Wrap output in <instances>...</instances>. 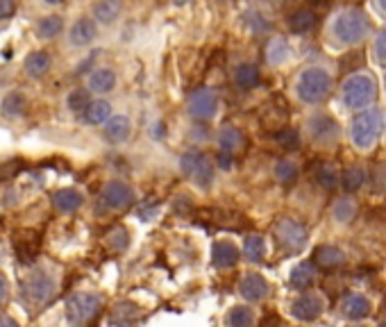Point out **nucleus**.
<instances>
[{
  "mask_svg": "<svg viewBox=\"0 0 386 327\" xmlns=\"http://www.w3.org/2000/svg\"><path fill=\"white\" fill-rule=\"evenodd\" d=\"M368 30L370 27L366 14L361 10H355V7L337 12L330 23H327V37L346 48L359 46L368 37Z\"/></svg>",
  "mask_w": 386,
  "mask_h": 327,
  "instance_id": "obj_1",
  "label": "nucleus"
},
{
  "mask_svg": "<svg viewBox=\"0 0 386 327\" xmlns=\"http://www.w3.org/2000/svg\"><path fill=\"white\" fill-rule=\"evenodd\" d=\"M293 91H296L298 101L305 105H318L323 103L332 91V75L330 70L323 66H309L303 68L300 75L293 82Z\"/></svg>",
  "mask_w": 386,
  "mask_h": 327,
  "instance_id": "obj_2",
  "label": "nucleus"
},
{
  "mask_svg": "<svg viewBox=\"0 0 386 327\" xmlns=\"http://www.w3.org/2000/svg\"><path fill=\"white\" fill-rule=\"evenodd\" d=\"M384 127V114L380 109H361L350 123V139H352L355 148L359 151H370L377 139L382 137Z\"/></svg>",
  "mask_w": 386,
  "mask_h": 327,
  "instance_id": "obj_3",
  "label": "nucleus"
},
{
  "mask_svg": "<svg viewBox=\"0 0 386 327\" xmlns=\"http://www.w3.org/2000/svg\"><path fill=\"white\" fill-rule=\"evenodd\" d=\"M375 96H377V84L373 80V75H368V73L350 75L348 80L343 82V91H341L343 105L352 112L366 109L368 105L375 101Z\"/></svg>",
  "mask_w": 386,
  "mask_h": 327,
  "instance_id": "obj_4",
  "label": "nucleus"
},
{
  "mask_svg": "<svg viewBox=\"0 0 386 327\" xmlns=\"http://www.w3.org/2000/svg\"><path fill=\"white\" fill-rule=\"evenodd\" d=\"M57 293V282L55 277L46 271H34L30 273L21 284V298L32 304V307H44Z\"/></svg>",
  "mask_w": 386,
  "mask_h": 327,
  "instance_id": "obj_5",
  "label": "nucleus"
},
{
  "mask_svg": "<svg viewBox=\"0 0 386 327\" xmlns=\"http://www.w3.org/2000/svg\"><path fill=\"white\" fill-rule=\"evenodd\" d=\"M100 307H103V300L96 293H73L66 300V323L70 325H82L89 323L94 318Z\"/></svg>",
  "mask_w": 386,
  "mask_h": 327,
  "instance_id": "obj_6",
  "label": "nucleus"
},
{
  "mask_svg": "<svg viewBox=\"0 0 386 327\" xmlns=\"http://www.w3.org/2000/svg\"><path fill=\"white\" fill-rule=\"evenodd\" d=\"M307 134H309V139L316 146L332 148L339 141L341 130H339V123L334 120V116L318 112V114H313L309 120H307Z\"/></svg>",
  "mask_w": 386,
  "mask_h": 327,
  "instance_id": "obj_7",
  "label": "nucleus"
},
{
  "mask_svg": "<svg viewBox=\"0 0 386 327\" xmlns=\"http://www.w3.org/2000/svg\"><path fill=\"white\" fill-rule=\"evenodd\" d=\"M275 239L284 250L298 252V250H303L307 244V230L298 223V220L282 218L280 223L275 225Z\"/></svg>",
  "mask_w": 386,
  "mask_h": 327,
  "instance_id": "obj_8",
  "label": "nucleus"
},
{
  "mask_svg": "<svg viewBox=\"0 0 386 327\" xmlns=\"http://www.w3.org/2000/svg\"><path fill=\"white\" fill-rule=\"evenodd\" d=\"M100 200H103L107 209L120 211V209H127L134 202V191L127 182L112 180L105 184L103 191H100Z\"/></svg>",
  "mask_w": 386,
  "mask_h": 327,
  "instance_id": "obj_9",
  "label": "nucleus"
},
{
  "mask_svg": "<svg viewBox=\"0 0 386 327\" xmlns=\"http://www.w3.org/2000/svg\"><path fill=\"white\" fill-rule=\"evenodd\" d=\"M325 311V300L320 293H313V291H305L300 293L296 300L291 302V314L303 323H311Z\"/></svg>",
  "mask_w": 386,
  "mask_h": 327,
  "instance_id": "obj_10",
  "label": "nucleus"
},
{
  "mask_svg": "<svg viewBox=\"0 0 386 327\" xmlns=\"http://www.w3.org/2000/svg\"><path fill=\"white\" fill-rule=\"evenodd\" d=\"M218 112V96L211 89H198L189 98V114L198 120H209Z\"/></svg>",
  "mask_w": 386,
  "mask_h": 327,
  "instance_id": "obj_11",
  "label": "nucleus"
},
{
  "mask_svg": "<svg viewBox=\"0 0 386 327\" xmlns=\"http://www.w3.org/2000/svg\"><path fill=\"white\" fill-rule=\"evenodd\" d=\"M239 293L250 302H263L270 293V287L263 275L248 273V275H243V280L239 282Z\"/></svg>",
  "mask_w": 386,
  "mask_h": 327,
  "instance_id": "obj_12",
  "label": "nucleus"
},
{
  "mask_svg": "<svg viewBox=\"0 0 386 327\" xmlns=\"http://www.w3.org/2000/svg\"><path fill=\"white\" fill-rule=\"evenodd\" d=\"M98 37V27L94 18H77L68 30V41L70 46L84 48L89 44H94V39Z\"/></svg>",
  "mask_w": 386,
  "mask_h": 327,
  "instance_id": "obj_13",
  "label": "nucleus"
},
{
  "mask_svg": "<svg viewBox=\"0 0 386 327\" xmlns=\"http://www.w3.org/2000/svg\"><path fill=\"white\" fill-rule=\"evenodd\" d=\"M239 248L230 244V241H218V244H214V250H211V259H214V266L220 268V271H225V268H234L239 264Z\"/></svg>",
  "mask_w": 386,
  "mask_h": 327,
  "instance_id": "obj_14",
  "label": "nucleus"
},
{
  "mask_svg": "<svg viewBox=\"0 0 386 327\" xmlns=\"http://www.w3.org/2000/svg\"><path fill=\"white\" fill-rule=\"evenodd\" d=\"M130 134H132V120L123 116V114L112 116L105 123V137L107 141H112V144H125V141L130 139Z\"/></svg>",
  "mask_w": 386,
  "mask_h": 327,
  "instance_id": "obj_15",
  "label": "nucleus"
},
{
  "mask_svg": "<svg viewBox=\"0 0 386 327\" xmlns=\"http://www.w3.org/2000/svg\"><path fill=\"white\" fill-rule=\"evenodd\" d=\"M341 314L348 318V321H361L370 314V300L366 296H348L346 300L341 302Z\"/></svg>",
  "mask_w": 386,
  "mask_h": 327,
  "instance_id": "obj_16",
  "label": "nucleus"
},
{
  "mask_svg": "<svg viewBox=\"0 0 386 327\" xmlns=\"http://www.w3.org/2000/svg\"><path fill=\"white\" fill-rule=\"evenodd\" d=\"M84 196L77 189H62L53 196V207L62 214H73L82 207Z\"/></svg>",
  "mask_w": 386,
  "mask_h": 327,
  "instance_id": "obj_17",
  "label": "nucleus"
},
{
  "mask_svg": "<svg viewBox=\"0 0 386 327\" xmlns=\"http://www.w3.org/2000/svg\"><path fill=\"white\" fill-rule=\"evenodd\" d=\"M116 87V73L112 68H94L89 73V91L91 94H110Z\"/></svg>",
  "mask_w": 386,
  "mask_h": 327,
  "instance_id": "obj_18",
  "label": "nucleus"
},
{
  "mask_svg": "<svg viewBox=\"0 0 386 327\" xmlns=\"http://www.w3.org/2000/svg\"><path fill=\"white\" fill-rule=\"evenodd\" d=\"M120 12H123V5H120V0H98L94 5V18L96 23H103V25H112L116 23Z\"/></svg>",
  "mask_w": 386,
  "mask_h": 327,
  "instance_id": "obj_19",
  "label": "nucleus"
},
{
  "mask_svg": "<svg viewBox=\"0 0 386 327\" xmlns=\"http://www.w3.org/2000/svg\"><path fill=\"white\" fill-rule=\"evenodd\" d=\"M289 280H291V287L296 291H307L313 284V280H316V268H313L309 261H303V264H298L291 271Z\"/></svg>",
  "mask_w": 386,
  "mask_h": 327,
  "instance_id": "obj_20",
  "label": "nucleus"
},
{
  "mask_svg": "<svg viewBox=\"0 0 386 327\" xmlns=\"http://www.w3.org/2000/svg\"><path fill=\"white\" fill-rule=\"evenodd\" d=\"M216 144H218V151L232 153V155H234V153H237L239 148L243 146V134H241L234 125H225L223 130L218 132Z\"/></svg>",
  "mask_w": 386,
  "mask_h": 327,
  "instance_id": "obj_21",
  "label": "nucleus"
},
{
  "mask_svg": "<svg viewBox=\"0 0 386 327\" xmlns=\"http://www.w3.org/2000/svg\"><path fill=\"white\" fill-rule=\"evenodd\" d=\"M313 261H316L318 266L323 268H337L341 266L343 261H346V254H343L341 248L337 246H320L316 250V257H313Z\"/></svg>",
  "mask_w": 386,
  "mask_h": 327,
  "instance_id": "obj_22",
  "label": "nucleus"
},
{
  "mask_svg": "<svg viewBox=\"0 0 386 327\" xmlns=\"http://www.w3.org/2000/svg\"><path fill=\"white\" fill-rule=\"evenodd\" d=\"M266 55H268V62H270V64H275V66H282V64H287V62L291 60L293 51H291V44H289L287 39L275 37V39L268 44Z\"/></svg>",
  "mask_w": 386,
  "mask_h": 327,
  "instance_id": "obj_23",
  "label": "nucleus"
},
{
  "mask_svg": "<svg viewBox=\"0 0 386 327\" xmlns=\"http://www.w3.org/2000/svg\"><path fill=\"white\" fill-rule=\"evenodd\" d=\"M50 64H53L50 62V55L44 51H37L25 57V70L30 77H44L50 70Z\"/></svg>",
  "mask_w": 386,
  "mask_h": 327,
  "instance_id": "obj_24",
  "label": "nucleus"
},
{
  "mask_svg": "<svg viewBox=\"0 0 386 327\" xmlns=\"http://www.w3.org/2000/svg\"><path fill=\"white\" fill-rule=\"evenodd\" d=\"M259 82V70H257L255 64H239L237 68H234V84H237L239 89H253L255 84Z\"/></svg>",
  "mask_w": 386,
  "mask_h": 327,
  "instance_id": "obj_25",
  "label": "nucleus"
},
{
  "mask_svg": "<svg viewBox=\"0 0 386 327\" xmlns=\"http://www.w3.org/2000/svg\"><path fill=\"white\" fill-rule=\"evenodd\" d=\"M84 118H87V123L91 125L107 123V120L112 118V105L107 101H91L89 107L84 109Z\"/></svg>",
  "mask_w": 386,
  "mask_h": 327,
  "instance_id": "obj_26",
  "label": "nucleus"
},
{
  "mask_svg": "<svg viewBox=\"0 0 386 327\" xmlns=\"http://www.w3.org/2000/svg\"><path fill=\"white\" fill-rule=\"evenodd\" d=\"M25 109H27V101L23 94H18V91L10 94L3 101V105H0V114H3L5 118H18Z\"/></svg>",
  "mask_w": 386,
  "mask_h": 327,
  "instance_id": "obj_27",
  "label": "nucleus"
},
{
  "mask_svg": "<svg viewBox=\"0 0 386 327\" xmlns=\"http://www.w3.org/2000/svg\"><path fill=\"white\" fill-rule=\"evenodd\" d=\"M243 254L250 261H261L263 254H266V241L259 234H250V237L243 241Z\"/></svg>",
  "mask_w": 386,
  "mask_h": 327,
  "instance_id": "obj_28",
  "label": "nucleus"
},
{
  "mask_svg": "<svg viewBox=\"0 0 386 327\" xmlns=\"http://www.w3.org/2000/svg\"><path fill=\"white\" fill-rule=\"evenodd\" d=\"M134 321H139V307L132 302H118L110 318V323H116V325H127Z\"/></svg>",
  "mask_w": 386,
  "mask_h": 327,
  "instance_id": "obj_29",
  "label": "nucleus"
},
{
  "mask_svg": "<svg viewBox=\"0 0 386 327\" xmlns=\"http://www.w3.org/2000/svg\"><path fill=\"white\" fill-rule=\"evenodd\" d=\"M313 23H316V14H313L311 10H300V12H296V14L291 16L289 27H291V32L305 34V32L311 30Z\"/></svg>",
  "mask_w": 386,
  "mask_h": 327,
  "instance_id": "obj_30",
  "label": "nucleus"
},
{
  "mask_svg": "<svg viewBox=\"0 0 386 327\" xmlns=\"http://www.w3.org/2000/svg\"><path fill=\"white\" fill-rule=\"evenodd\" d=\"M64 30V21L60 16H44L37 23V37L39 39H55Z\"/></svg>",
  "mask_w": 386,
  "mask_h": 327,
  "instance_id": "obj_31",
  "label": "nucleus"
},
{
  "mask_svg": "<svg viewBox=\"0 0 386 327\" xmlns=\"http://www.w3.org/2000/svg\"><path fill=\"white\" fill-rule=\"evenodd\" d=\"M355 214H357V205L352 202V198H341V200L334 202L332 216L334 220H339V223H350V220L355 218Z\"/></svg>",
  "mask_w": 386,
  "mask_h": 327,
  "instance_id": "obj_32",
  "label": "nucleus"
},
{
  "mask_svg": "<svg viewBox=\"0 0 386 327\" xmlns=\"http://www.w3.org/2000/svg\"><path fill=\"white\" fill-rule=\"evenodd\" d=\"M191 180L198 184L200 189H209L211 182H214V166L209 161H207V157H203V161L198 164V168L193 170Z\"/></svg>",
  "mask_w": 386,
  "mask_h": 327,
  "instance_id": "obj_33",
  "label": "nucleus"
},
{
  "mask_svg": "<svg viewBox=\"0 0 386 327\" xmlns=\"http://www.w3.org/2000/svg\"><path fill=\"white\" fill-rule=\"evenodd\" d=\"M91 91H84V89H75V91H70L68 98H66V105H68V109L73 112V114H84V109L89 107L91 105Z\"/></svg>",
  "mask_w": 386,
  "mask_h": 327,
  "instance_id": "obj_34",
  "label": "nucleus"
},
{
  "mask_svg": "<svg viewBox=\"0 0 386 327\" xmlns=\"http://www.w3.org/2000/svg\"><path fill=\"white\" fill-rule=\"evenodd\" d=\"M225 323L227 325H239V327L253 325L255 323V314H253V309H250V307H243V304H241V307H232L230 309Z\"/></svg>",
  "mask_w": 386,
  "mask_h": 327,
  "instance_id": "obj_35",
  "label": "nucleus"
},
{
  "mask_svg": "<svg viewBox=\"0 0 386 327\" xmlns=\"http://www.w3.org/2000/svg\"><path fill=\"white\" fill-rule=\"evenodd\" d=\"M341 182H343V187H346V191H357V189H361L363 182H366V173H363V168L352 166L343 173Z\"/></svg>",
  "mask_w": 386,
  "mask_h": 327,
  "instance_id": "obj_36",
  "label": "nucleus"
},
{
  "mask_svg": "<svg viewBox=\"0 0 386 327\" xmlns=\"http://www.w3.org/2000/svg\"><path fill=\"white\" fill-rule=\"evenodd\" d=\"M37 250H39V241L34 239L30 244V239H21L16 241V257L18 261H23V264H30V261L37 257Z\"/></svg>",
  "mask_w": 386,
  "mask_h": 327,
  "instance_id": "obj_37",
  "label": "nucleus"
},
{
  "mask_svg": "<svg viewBox=\"0 0 386 327\" xmlns=\"http://www.w3.org/2000/svg\"><path fill=\"white\" fill-rule=\"evenodd\" d=\"M275 177L280 182H293L298 177V164L296 161H291V159H284V161H280L275 166Z\"/></svg>",
  "mask_w": 386,
  "mask_h": 327,
  "instance_id": "obj_38",
  "label": "nucleus"
},
{
  "mask_svg": "<svg viewBox=\"0 0 386 327\" xmlns=\"http://www.w3.org/2000/svg\"><path fill=\"white\" fill-rule=\"evenodd\" d=\"M205 155H200L198 151H189V153H184L182 155V159H180V170H182V175H187L191 177L193 175V170L198 168V164L203 161Z\"/></svg>",
  "mask_w": 386,
  "mask_h": 327,
  "instance_id": "obj_39",
  "label": "nucleus"
},
{
  "mask_svg": "<svg viewBox=\"0 0 386 327\" xmlns=\"http://www.w3.org/2000/svg\"><path fill=\"white\" fill-rule=\"evenodd\" d=\"M318 182L320 187L325 189H334L339 184V175H337V168L330 166V164H325V166L318 168Z\"/></svg>",
  "mask_w": 386,
  "mask_h": 327,
  "instance_id": "obj_40",
  "label": "nucleus"
},
{
  "mask_svg": "<svg viewBox=\"0 0 386 327\" xmlns=\"http://www.w3.org/2000/svg\"><path fill=\"white\" fill-rule=\"evenodd\" d=\"M127 244H130V237H127V230H125V227H116V230L110 234V246H112V250H125Z\"/></svg>",
  "mask_w": 386,
  "mask_h": 327,
  "instance_id": "obj_41",
  "label": "nucleus"
},
{
  "mask_svg": "<svg viewBox=\"0 0 386 327\" xmlns=\"http://www.w3.org/2000/svg\"><path fill=\"white\" fill-rule=\"evenodd\" d=\"M243 21H246V23H250V30H253V32H263L268 27V23L263 21L261 14L255 12V10L253 12H246V18H243Z\"/></svg>",
  "mask_w": 386,
  "mask_h": 327,
  "instance_id": "obj_42",
  "label": "nucleus"
},
{
  "mask_svg": "<svg viewBox=\"0 0 386 327\" xmlns=\"http://www.w3.org/2000/svg\"><path fill=\"white\" fill-rule=\"evenodd\" d=\"M277 141H280V146L287 148V151H291V148H298V144H300L298 132H293V130H282L280 134H277Z\"/></svg>",
  "mask_w": 386,
  "mask_h": 327,
  "instance_id": "obj_43",
  "label": "nucleus"
},
{
  "mask_svg": "<svg viewBox=\"0 0 386 327\" xmlns=\"http://www.w3.org/2000/svg\"><path fill=\"white\" fill-rule=\"evenodd\" d=\"M373 51H375V57H377V60H380V62H386V27L380 32V37L375 39V48H373Z\"/></svg>",
  "mask_w": 386,
  "mask_h": 327,
  "instance_id": "obj_44",
  "label": "nucleus"
},
{
  "mask_svg": "<svg viewBox=\"0 0 386 327\" xmlns=\"http://www.w3.org/2000/svg\"><path fill=\"white\" fill-rule=\"evenodd\" d=\"M16 12V0H0V21L12 18Z\"/></svg>",
  "mask_w": 386,
  "mask_h": 327,
  "instance_id": "obj_45",
  "label": "nucleus"
},
{
  "mask_svg": "<svg viewBox=\"0 0 386 327\" xmlns=\"http://www.w3.org/2000/svg\"><path fill=\"white\" fill-rule=\"evenodd\" d=\"M216 166L223 168V170H230L232 168V153H223V151H220L218 157H216Z\"/></svg>",
  "mask_w": 386,
  "mask_h": 327,
  "instance_id": "obj_46",
  "label": "nucleus"
},
{
  "mask_svg": "<svg viewBox=\"0 0 386 327\" xmlns=\"http://www.w3.org/2000/svg\"><path fill=\"white\" fill-rule=\"evenodd\" d=\"M7 296H10V287H7V280L0 275V304H5Z\"/></svg>",
  "mask_w": 386,
  "mask_h": 327,
  "instance_id": "obj_47",
  "label": "nucleus"
},
{
  "mask_svg": "<svg viewBox=\"0 0 386 327\" xmlns=\"http://www.w3.org/2000/svg\"><path fill=\"white\" fill-rule=\"evenodd\" d=\"M377 7H380L382 14H386V0H377Z\"/></svg>",
  "mask_w": 386,
  "mask_h": 327,
  "instance_id": "obj_48",
  "label": "nucleus"
},
{
  "mask_svg": "<svg viewBox=\"0 0 386 327\" xmlns=\"http://www.w3.org/2000/svg\"><path fill=\"white\" fill-rule=\"evenodd\" d=\"M0 325H16L12 321V318H0Z\"/></svg>",
  "mask_w": 386,
  "mask_h": 327,
  "instance_id": "obj_49",
  "label": "nucleus"
},
{
  "mask_svg": "<svg viewBox=\"0 0 386 327\" xmlns=\"http://www.w3.org/2000/svg\"><path fill=\"white\" fill-rule=\"evenodd\" d=\"M46 3H50V5H60V3H64V0H46Z\"/></svg>",
  "mask_w": 386,
  "mask_h": 327,
  "instance_id": "obj_50",
  "label": "nucleus"
}]
</instances>
